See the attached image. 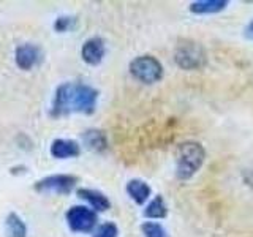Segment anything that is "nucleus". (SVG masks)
<instances>
[{
	"label": "nucleus",
	"instance_id": "13",
	"mask_svg": "<svg viewBox=\"0 0 253 237\" xmlns=\"http://www.w3.org/2000/svg\"><path fill=\"white\" fill-rule=\"evenodd\" d=\"M228 6L226 0H198L190 5V11L195 14H213L223 11Z\"/></svg>",
	"mask_w": 253,
	"mask_h": 237
},
{
	"label": "nucleus",
	"instance_id": "2",
	"mask_svg": "<svg viewBox=\"0 0 253 237\" xmlns=\"http://www.w3.org/2000/svg\"><path fill=\"white\" fill-rule=\"evenodd\" d=\"M206 160V150L196 141H185L177 147L176 176L180 180L193 177Z\"/></svg>",
	"mask_w": 253,
	"mask_h": 237
},
{
	"label": "nucleus",
	"instance_id": "16",
	"mask_svg": "<svg viewBox=\"0 0 253 237\" xmlns=\"http://www.w3.org/2000/svg\"><path fill=\"white\" fill-rule=\"evenodd\" d=\"M141 229L146 237H166L165 228L160 223H155V221H146V223H142Z\"/></svg>",
	"mask_w": 253,
	"mask_h": 237
},
{
	"label": "nucleus",
	"instance_id": "14",
	"mask_svg": "<svg viewBox=\"0 0 253 237\" xmlns=\"http://www.w3.org/2000/svg\"><path fill=\"white\" fill-rule=\"evenodd\" d=\"M83 141L84 144L89 147L90 150H95V152H103L106 147H108V141L105 133L100 131V130H85L83 133Z\"/></svg>",
	"mask_w": 253,
	"mask_h": 237
},
{
	"label": "nucleus",
	"instance_id": "15",
	"mask_svg": "<svg viewBox=\"0 0 253 237\" xmlns=\"http://www.w3.org/2000/svg\"><path fill=\"white\" fill-rule=\"evenodd\" d=\"M144 215L147 218H155V220L165 218L166 215H168V207H166L165 199H163L162 195H157L155 199H152L149 202V205L144 210Z\"/></svg>",
	"mask_w": 253,
	"mask_h": 237
},
{
	"label": "nucleus",
	"instance_id": "6",
	"mask_svg": "<svg viewBox=\"0 0 253 237\" xmlns=\"http://www.w3.org/2000/svg\"><path fill=\"white\" fill-rule=\"evenodd\" d=\"M67 223L75 233H90L97 225V213L85 205H73L67 212Z\"/></svg>",
	"mask_w": 253,
	"mask_h": 237
},
{
	"label": "nucleus",
	"instance_id": "7",
	"mask_svg": "<svg viewBox=\"0 0 253 237\" xmlns=\"http://www.w3.org/2000/svg\"><path fill=\"white\" fill-rule=\"evenodd\" d=\"M42 60V49L37 44H19L14 51V62L21 70H32Z\"/></svg>",
	"mask_w": 253,
	"mask_h": 237
},
{
	"label": "nucleus",
	"instance_id": "1",
	"mask_svg": "<svg viewBox=\"0 0 253 237\" xmlns=\"http://www.w3.org/2000/svg\"><path fill=\"white\" fill-rule=\"evenodd\" d=\"M98 90L83 82H63L57 87L51 106L52 117L68 116L71 113L92 114L97 106Z\"/></svg>",
	"mask_w": 253,
	"mask_h": 237
},
{
	"label": "nucleus",
	"instance_id": "4",
	"mask_svg": "<svg viewBox=\"0 0 253 237\" xmlns=\"http://www.w3.org/2000/svg\"><path fill=\"white\" fill-rule=\"evenodd\" d=\"M174 62L182 70H200L206 65V51L195 41H182L174 52Z\"/></svg>",
	"mask_w": 253,
	"mask_h": 237
},
{
	"label": "nucleus",
	"instance_id": "8",
	"mask_svg": "<svg viewBox=\"0 0 253 237\" xmlns=\"http://www.w3.org/2000/svg\"><path fill=\"white\" fill-rule=\"evenodd\" d=\"M105 41L98 37L85 40L81 47V57L87 65H98L105 57Z\"/></svg>",
	"mask_w": 253,
	"mask_h": 237
},
{
	"label": "nucleus",
	"instance_id": "5",
	"mask_svg": "<svg viewBox=\"0 0 253 237\" xmlns=\"http://www.w3.org/2000/svg\"><path fill=\"white\" fill-rule=\"evenodd\" d=\"M78 184V177L70 174H54V176L43 177L42 180L35 182L34 188L38 193H57L68 195Z\"/></svg>",
	"mask_w": 253,
	"mask_h": 237
},
{
	"label": "nucleus",
	"instance_id": "10",
	"mask_svg": "<svg viewBox=\"0 0 253 237\" xmlns=\"http://www.w3.org/2000/svg\"><path fill=\"white\" fill-rule=\"evenodd\" d=\"M78 196L81 198V199H84L93 210H97V212H105L111 207V201L108 199V196H105L101 192H97V190L79 188Z\"/></svg>",
	"mask_w": 253,
	"mask_h": 237
},
{
	"label": "nucleus",
	"instance_id": "11",
	"mask_svg": "<svg viewBox=\"0 0 253 237\" xmlns=\"http://www.w3.org/2000/svg\"><path fill=\"white\" fill-rule=\"evenodd\" d=\"M6 237H27V225L16 212H10L5 220Z\"/></svg>",
	"mask_w": 253,
	"mask_h": 237
},
{
	"label": "nucleus",
	"instance_id": "19",
	"mask_svg": "<svg viewBox=\"0 0 253 237\" xmlns=\"http://www.w3.org/2000/svg\"><path fill=\"white\" fill-rule=\"evenodd\" d=\"M245 35H247L250 40H253V21H250V24L247 26V29H245Z\"/></svg>",
	"mask_w": 253,
	"mask_h": 237
},
{
	"label": "nucleus",
	"instance_id": "17",
	"mask_svg": "<svg viewBox=\"0 0 253 237\" xmlns=\"http://www.w3.org/2000/svg\"><path fill=\"white\" fill-rule=\"evenodd\" d=\"M117 234H119L117 226L114 223H111V221H108V223H103L95 229L92 237H117Z\"/></svg>",
	"mask_w": 253,
	"mask_h": 237
},
{
	"label": "nucleus",
	"instance_id": "18",
	"mask_svg": "<svg viewBox=\"0 0 253 237\" xmlns=\"http://www.w3.org/2000/svg\"><path fill=\"white\" fill-rule=\"evenodd\" d=\"M76 26V18L73 16H59L54 22V29L57 32H68L71 29H75Z\"/></svg>",
	"mask_w": 253,
	"mask_h": 237
},
{
	"label": "nucleus",
	"instance_id": "3",
	"mask_svg": "<svg viewBox=\"0 0 253 237\" xmlns=\"http://www.w3.org/2000/svg\"><path fill=\"white\" fill-rule=\"evenodd\" d=\"M130 73L139 82L155 84L163 78V65L154 55H138L130 63Z\"/></svg>",
	"mask_w": 253,
	"mask_h": 237
},
{
	"label": "nucleus",
	"instance_id": "12",
	"mask_svg": "<svg viewBox=\"0 0 253 237\" xmlns=\"http://www.w3.org/2000/svg\"><path fill=\"white\" fill-rule=\"evenodd\" d=\"M126 193H128V196L134 202L142 205L150 196V187L139 179H133L126 184Z\"/></svg>",
	"mask_w": 253,
	"mask_h": 237
},
{
	"label": "nucleus",
	"instance_id": "9",
	"mask_svg": "<svg viewBox=\"0 0 253 237\" xmlns=\"http://www.w3.org/2000/svg\"><path fill=\"white\" fill-rule=\"evenodd\" d=\"M79 152H81L79 144L73 139H54L51 144V155L57 160L78 157Z\"/></svg>",
	"mask_w": 253,
	"mask_h": 237
}]
</instances>
